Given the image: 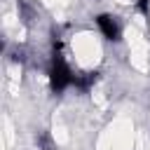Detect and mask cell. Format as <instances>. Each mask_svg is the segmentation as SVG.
Segmentation results:
<instances>
[{"mask_svg": "<svg viewBox=\"0 0 150 150\" xmlns=\"http://www.w3.org/2000/svg\"><path fill=\"white\" fill-rule=\"evenodd\" d=\"M96 26L101 28V33H103L105 40H112V42L120 40V26H117L115 16H110V14H98V16H96Z\"/></svg>", "mask_w": 150, "mask_h": 150, "instance_id": "cell-2", "label": "cell"}, {"mask_svg": "<svg viewBox=\"0 0 150 150\" xmlns=\"http://www.w3.org/2000/svg\"><path fill=\"white\" fill-rule=\"evenodd\" d=\"M49 84L56 94H61L66 87L73 84V73H70L68 63L63 61V56L59 52H54V59H52V66H49Z\"/></svg>", "mask_w": 150, "mask_h": 150, "instance_id": "cell-1", "label": "cell"}, {"mask_svg": "<svg viewBox=\"0 0 150 150\" xmlns=\"http://www.w3.org/2000/svg\"><path fill=\"white\" fill-rule=\"evenodd\" d=\"M38 145H40L42 150H54V143H52L49 134H40V136H38Z\"/></svg>", "mask_w": 150, "mask_h": 150, "instance_id": "cell-4", "label": "cell"}, {"mask_svg": "<svg viewBox=\"0 0 150 150\" xmlns=\"http://www.w3.org/2000/svg\"><path fill=\"white\" fill-rule=\"evenodd\" d=\"M148 2H150V0H136V7H138L143 14H148Z\"/></svg>", "mask_w": 150, "mask_h": 150, "instance_id": "cell-5", "label": "cell"}, {"mask_svg": "<svg viewBox=\"0 0 150 150\" xmlns=\"http://www.w3.org/2000/svg\"><path fill=\"white\" fill-rule=\"evenodd\" d=\"M96 82V73H84V75H80V77H73V84L77 87V89H89L91 84Z\"/></svg>", "mask_w": 150, "mask_h": 150, "instance_id": "cell-3", "label": "cell"}]
</instances>
